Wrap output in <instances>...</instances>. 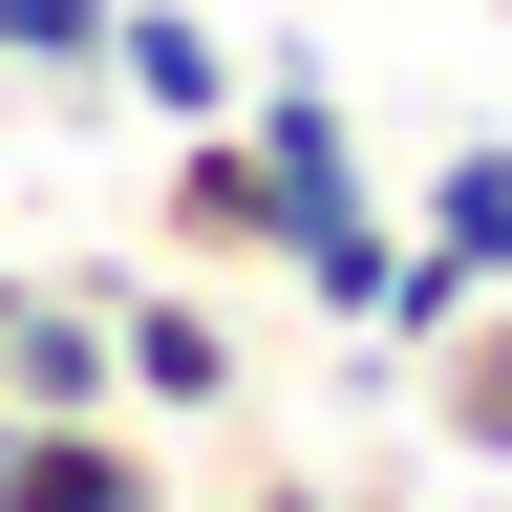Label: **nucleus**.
<instances>
[{"mask_svg":"<svg viewBox=\"0 0 512 512\" xmlns=\"http://www.w3.org/2000/svg\"><path fill=\"white\" fill-rule=\"evenodd\" d=\"M470 299H512V128H470L427 192H406V256H384V299H363V342L384 363H427Z\"/></svg>","mask_w":512,"mask_h":512,"instance_id":"1","label":"nucleus"},{"mask_svg":"<svg viewBox=\"0 0 512 512\" xmlns=\"http://www.w3.org/2000/svg\"><path fill=\"white\" fill-rule=\"evenodd\" d=\"M150 256H171V278H256V256H278V150H256V107L171 128V171H150Z\"/></svg>","mask_w":512,"mask_h":512,"instance_id":"2","label":"nucleus"},{"mask_svg":"<svg viewBox=\"0 0 512 512\" xmlns=\"http://www.w3.org/2000/svg\"><path fill=\"white\" fill-rule=\"evenodd\" d=\"M107 384L150 427H214V406H256V363H235V320L192 299V278H107Z\"/></svg>","mask_w":512,"mask_h":512,"instance_id":"3","label":"nucleus"},{"mask_svg":"<svg viewBox=\"0 0 512 512\" xmlns=\"http://www.w3.org/2000/svg\"><path fill=\"white\" fill-rule=\"evenodd\" d=\"M107 107H150V128L256 107V22H214V0H128V22H107Z\"/></svg>","mask_w":512,"mask_h":512,"instance_id":"4","label":"nucleus"},{"mask_svg":"<svg viewBox=\"0 0 512 512\" xmlns=\"http://www.w3.org/2000/svg\"><path fill=\"white\" fill-rule=\"evenodd\" d=\"M0 512H171V448H150V406L0 427Z\"/></svg>","mask_w":512,"mask_h":512,"instance_id":"5","label":"nucleus"},{"mask_svg":"<svg viewBox=\"0 0 512 512\" xmlns=\"http://www.w3.org/2000/svg\"><path fill=\"white\" fill-rule=\"evenodd\" d=\"M0 406H22V427H64V406H128V384H107V278H43V256L0 278Z\"/></svg>","mask_w":512,"mask_h":512,"instance_id":"6","label":"nucleus"},{"mask_svg":"<svg viewBox=\"0 0 512 512\" xmlns=\"http://www.w3.org/2000/svg\"><path fill=\"white\" fill-rule=\"evenodd\" d=\"M406 406H427V448L448 470H512V299H470L448 342L406 363Z\"/></svg>","mask_w":512,"mask_h":512,"instance_id":"7","label":"nucleus"},{"mask_svg":"<svg viewBox=\"0 0 512 512\" xmlns=\"http://www.w3.org/2000/svg\"><path fill=\"white\" fill-rule=\"evenodd\" d=\"M107 22H128V0H0V86H43V107H107Z\"/></svg>","mask_w":512,"mask_h":512,"instance_id":"8","label":"nucleus"},{"mask_svg":"<svg viewBox=\"0 0 512 512\" xmlns=\"http://www.w3.org/2000/svg\"><path fill=\"white\" fill-rule=\"evenodd\" d=\"M171 512H363V491H171Z\"/></svg>","mask_w":512,"mask_h":512,"instance_id":"9","label":"nucleus"},{"mask_svg":"<svg viewBox=\"0 0 512 512\" xmlns=\"http://www.w3.org/2000/svg\"><path fill=\"white\" fill-rule=\"evenodd\" d=\"M0 278H22V256H0Z\"/></svg>","mask_w":512,"mask_h":512,"instance_id":"10","label":"nucleus"},{"mask_svg":"<svg viewBox=\"0 0 512 512\" xmlns=\"http://www.w3.org/2000/svg\"><path fill=\"white\" fill-rule=\"evenodd\" d=\"M0 427H22V406H0Z\"/></svg>","mask_w":512,"mask_h":512,"instance_id":"11","label":"nucleus"}]
</instances>
